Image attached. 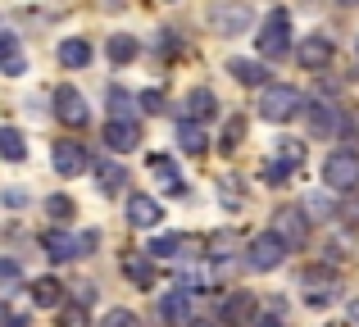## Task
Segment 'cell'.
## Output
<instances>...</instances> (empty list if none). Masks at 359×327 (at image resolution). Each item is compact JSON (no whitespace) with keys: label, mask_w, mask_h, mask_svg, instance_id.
Masks as SVG:
<instances>
[{"label":"cell","mask_w":359,"mask_h":327,"mask_svg":"<svg viewBox=\"0 0 359 327\" xmlns=\"http://www.w3.org/2000/svg\"><path fill=\"white\" fill-rule=\"evenodd\" d=\"M287 241H282V232H259V237L245 246V268L250 273H273V268H282V259H287Z\"/></svg>","instance_id":"obj_1"},{"label":"cell","mask_w":359,"mask_h":327,"mask_svg":"<svg viewBox=\"0 0 359 327\" xmlns=\"http://www.w3.org/2000/svg\"><path fill=\"white\" fill-rule=\"evenodd\" d=\"M191 327H219V323H214V319H196Z\"/></svg>","instance_id":"obj_37"},{"label":"cell","mask_w":359,"mask_h":327,"mask_svg":"<svg viewBox=\"0 0 359 327\" xmlns=\"http://www.w3.org/2000/svg\"><path fill=\"white\" fill-rule=\"evenodd\" d=\"M105 146H109V151H118V155H128V151H137V146H141V123H137V118H109V123H105Z\"/></svg>","instance_id":"obj_7"},{"label":"cell","mask_w":359,"mask_h":327,"mask_svg":"<svg viewBox=\"0 0 359 327\" xmlns=\"http://www.w3.org/2000/svg\"><path fill=\"white\" fill-rule=\"evenodd\" d=\"M159 319L173 323V327H187V319H191V291H187V286L168 291L164 300H159Z\"/></svg>","instance_id":"obj_12"},{"label":"cell","mask_w":359,"mask_h":327,"mask_svg":"<svg viewBox=\"0 0 359 327\" xmlns=\"http://www.w3.org/2000/svg\"><path fill=\"white\" fill-rule=\"evenodd\" d=\"M187 114H191V118H201V123H205V118H214V114H219V100H214V91H191V96H187Z\"/></svg>","instance_id":"obj_23"},{"label":"cell","mask_w":359,"mask_h":327,"mask_svg":"<svg viewBox=\"0 0 359 327\" xmlns=\"http://www.w3.org/2000/svg\"><path fill=\"white\" fill-rule=\"evenodd\" d=\"M337 295H341V286L332 282L327 273H305V300L314 305V309H323V305H332Z\"/></svg>","instance_id":"obj_13"},{"label":"cell","mask_w":359,"mask_h":327,"mask_svg":"<svg viewBox=\"0 0 359 327\" xmlns=\"http://www.w3.org/2000/svg\"><path fill=\"white\" fill-rule=\"evenodd\" d=\"M210 27L219 36H241L245 27H250V9H245L241 0H223V5L210 9Z\"/></svg>","instance_id":"obj_5"},{"label":"cell","mask_w":359,"mask_h":327,"mask_svg":"<svg viewBox=\"0 0 359 327\" xmlns=\"http://www.w3.org/2000/svg\"><path fill=\"white\" fill-rule=\"evenodd\" d=\"M255 323V295L237 291L228 305H223V327H250Z\"/></svg>","instance_id":"obj_14"},{"label":"cell","mask_w":359,"mask_h":327,"mask_svg":"<svg viewBox=\"0 0 359 327\" xmlns=\"http://www.w3.org/2000/svg\"><path fill=\"white\" fill-rule=\"evenodd\" d=\"M60 327H91L87 323V309H82V305H78V309H64L60 314Z\"/></svg>","instance_id":"obj_34"},{"label":"cell","mask_w":359,"mask_h":327,"mask_svg":"<svg viewBox=\"0 0 359 327\" xmlns=\"http://www.w3.org/2000/svg\"><path fill=\"white\" fill-rule=\"evenodd\" d=\"M278 146H282L278 160H282V164H291V168H300V160H305V146H300V141H278Z\"/></svg>","instance_id":"obj_30"},{"label":"cell","mask_w":359,"mask_h":327,"mask_svg":"<svg viewBox=\"0 0 359 327\" xmlns=\"http://www.w3.org/2000/svg\"><path fill=\"white\" fill-rule=\"evenodd\" d=\"M60 64L64 69H87L91 64V46L82 41V36H69V41L60 46Z\"/></svg>","instance_id":"obj_21"},{"label":"cell","mask_w":359,"mask_h":327,"mask_svg":"<svg viewBox=\"0 0 359 327\" xmlns=\"http://www.w3.org/2000/svg\"><path fill=\"white\" fill-rule=\"evenodd\" d=\"M60 300H64V286L55 282V277H36L32 282V305L36 309H55Z\"/></svg>","instance_id":"obj_22"},{"label":"cell","mask_w":359,"mask_h":327,"mask_svg":"<svg viewBox=\"0 0 359 327\" xmlns=\"http://www.w3.org/2000/svg\"><path fill=\"white\" fill-rule=\"evenodd\" d=\"M278 232H282V241H287V246H305V237H309V218H305V209H296V204L278 209Z\"/></svg>","instance_id":"obj_11"},{"label":"cell","mask_w":359,"mask_h":327,"mask_svg":"<svg viewBox=\"0 0 359 327\" xmlns=\"http://www.w3.org/2000/svg\"><path fill=\"white\" fill-rule=\"evenodd\" d=\"M137 105L146 109V114H159V109H164V91H159V87H155V91H141Z\"/></svg>","instance_id":"obj_32"},{"label":"cell","mask_w":359,"mask_h":327,"mask_svg":"<svg viewBox=\"0 0 359 327\" xmlns=\"http://www.w3.org/2000/svg\"><path fill=\"white\" fill-rule=\"evenodd\" d=\"M0 160H9V164H23L27 160V141H23L18 127H0Z\"/></svg>","instance_id":"obj_20"},{"label":"cell","mask_w":359,"mask_h":327,"mask_svg":"<svg viewBox=\"0 0 359 327\" xmlns=\"http://www.w3.org/2000/svg\"><path fill=\"white\" fill-rule=\"evenodd\" d=\"M55 168H60L64 177H78L82 168H87V151H82L78 141H55Z\"/></svg>","instance_id":"obj_15"},{"label":"cell","mask_w":359,"mask_h":327,"mask_svg":"<svg viewBox=\"0 0 359 327\" xmlns=\"http://www.w3.org/2000/svg\"><path fill=\"white\" fill-rule=\"evenodd\" d=\"M332 55H337L332 36H305V41L296 46V64H300V69H309V73L327 69V64H332Z\"/></svg>","instance_id":"obj_6"},{"label":"cell","mask_w":359,"mask_h":327,"mask_svg":"<svg viewBox=\"0 0 359 327\" xmlns=\"http://www.w3.org/2000/svg\"><path fill=\"white\" fill-rule=\"evenodd\" d=\"M46 214H50V218H73V200L69 195H50V200H46Z\"/></svg>","instance_id":"obj_31"},{"label":"cell","mask_w":359,"mask_h":327,"mask_svg":"<svg viewBox=\"0 0 359 327\" xmlns=\"http://www.w3.org/2000/svg\"><path fill=\"white\" fill-rule=\"evenodd\" d=\"M123 268H128V277L141 286V291H150V286H155V268L146 264V255H123Z\"/></svg>","instance_id":"obj_24"},{"label":"cell","mask_w":359,"mask_h":327,"mask_svg":"<svg viewBox=\"0 0 359 327\" xmlns=\"http://www.w3.org/2000/svg\"><path fill=\"white\" fill-rule=\"evenodd\" d=\"M0 69H5L9 78H18V73L27 69L23 46H18V36H14V32H0Z\"/></svg>","instance_id":"obj_16"},{"label":"cell","mask_w":359,"mask_h":327,"mask_svg":"<svg viewBox=\"0 0 359 327\" xmlns=\"http://www.w3.org/2000/svg\"><path fill=\"white\" fill-rule=\"evenodd\" d=\"M300 109H305V96L296 87H264L259 91V118H269V123H287Z\"/></svg>","instance_id":"obj_3"},{"label":"cell","mask_w":359,"mask_h":327,"mask_svg":"<svg viewBox=\"0 0 359 327\" xmlns=\"http://www.w3.org/2000/svg\"><path fill=\"white\" fill-rule=\"evenodd\" d=\"M323 182L332 191H355L359 186V155L355 151H332L323 164Z\"/></svg>","instance_id":"obj_4"},{"label":"cell","mask_w":359,"mask_h":327,"mask_svg":"<svg viewBox=\"0 0 359 327\" xmlns=\"http://www.w3.org/2000/svg\"><path fill=\"white\" fill-rule=\"evenodd\" d=\"M41 250L55 259V264H69V259L87 255V250H82V237H73V232H60V228L41 232Z\"/></svg>","instance_id":"obj_8"},{"label":"cell","mask_w":359,"mask_h":327,"mask_svg":"<svg viewBox=\"0 0 359 327\" xmlns=\"http://www.w3.org/2000/svg\"><path fill=\"white\" fill-rule=\"evenodd\" d=\"M177 250H187V241L182 237H155V241H150V255H177Z\"/></svg>","instance_id":"obj_28"},{"label":"cell","mask_w":359,"mask_h":327,"mask_svg":"<svg viewBox=\"0 0 359 327\" xmlns=\"http://www.w3.org/2000/svg\"><path fill=\"white\" fill-rule=\"evenodd\" d=\"M150 177H155V182L164 186L168 195H182V177H177V164H173V160L155 155V160H150Z\"/></svg>","instance_id":"obj_18"},{"label":"cell","mask_w":359,"mask_h":327,"mask_svg":"<svg viewBox=\"0 0 359 327\" xmlns=\"http://www.w3.org/2000/svg\"><path fill=\"white\" fill-rule=\"evenodd\" d=\"M55 118H60V123H69V127H82V123H87V100H82L78 87H60V91H55Z\"/></svg>","instance_id":"obj_9"},{"label":"cell","mask_w":359,"mask_h":327,"mask_svg":"<svg viewBox=\"0 0 359 327\" xmlns=\"http://www.w3.org/2000/svg\"><path fill=\"white\" fill-rule=\"evenodd\" d=\"M351 323H355V327H359V300H355V305H351Z\"/></svg>","instance_id":"obj_38"},{"label":"cell","mask_w":359,"mask_h":327,"mask_svg":"<svg viewBox=\"0 0 359 327\" xmlns=\"http://www.w3.org/2000/svg\"><path fill=\"white\" fill-rule=\"evenodd\" d=\"M96 177H100V191H105V195H114V191L128 186V168H118V164H100Z\"/></svg>","instance_id":"obj_26"},{"label":"cell","mask_w":359,"mask_h":327,"mask_svg":"<svg viewBox=\"0 0 359 327\" xmlns=\"http://www.w3.org/2000/svg\"><path fill=\"white\" fill-rule=\"evenodd\" d=\"M128 223L141 228V232L159 228V223H164V204H159L155 195H132V200H128Z\"/></svg>","instance_id":"obj_10"},{"label":"cell","mask_w":359,"mask_h":327,"mask_svg":"<svg viewBox=\"0 0 359 327\" xmlns=\"http://www.w3.org/2000/svg\"><path fill=\"white\" fill-rule=\"evenodd\" d=\"M9 282H18V264L14 259H0V286H9Z\"/></svg>","instance_id":"obj_35"},{"label":"cell","mask_w":359,"mask_h":327,"mask_svg":"<svg viewBox=\"0 0 359 327\" xmlns=\"http://www.w3.org/2000/svg\"><path fill=\"white\" fill-rule=\"evenodd\" d=\"M259 55L264 60H287L291 55V14L287 9H273L269 18H264V27H259Z\"/></svg>","instance_id":"obj_2"},{"label":"cell","mask_w":359,"mask_h":327,"mask_svg":"<svg viewBox=\"0 0 359 327\" xmlns=\"http://www.w3.org/2000/svg\"><path fill=\"white\" fill-rule=\"evenodd\" d=\"M132 114V96L123 87H109V118H128Z\"/></svg>","instance_id":"obj_27"},{"label":"cell","mask_w":359,"mask_h":327,"mask_svg":"<svg viewBox=\"0 0 359 327\" xmlns=\"http://www.w3.org/2000/svg\"><path fill=\"white\" fill-rule=\"evenodd\" d=\"M250 327H282V323H278V319H255Z\"/></svg>","instance_id":"obj_36"},{"label":"cell","mask_w":359,"mask_h":327,"mask_svg":"<svg viewBox=\"0 0 359 327\" xmlns=\"http://www.w3.org/2000/svg\"><path fill=\"white\" fill-rule=\"evenodd\" d=\"M177 146H182L187 155H205V146H210V137H205L201 118H182V123H177Z\"/></svg>","instance_id":"obj_17"},{"label":"cell","mask_w":359,"mask_h":327,"mask_svg":"<svg viewBox=\"0 0 359 327\" xmlns=\"http://www.w3.org/2000/svg\"><path fill=\"white\" fill-rule=\"evenodd\" d=\"M337 5H359V0H337Z\"/></svg>","instance_id":"obj_39"},{"label":"cell","mask_w":359,"mask_h":327,"mask_svg":"<svg viewBox=\"0 0 359 327\" xmlns=\"http://www.w3.org/2000/svg\"><path fill=\"white\" fill-rule=\"evenodd\" d=\"M137 50H141L137 36H128V32L109 36V60H114V64H132V60H137Z\"/></svg>","instance_id":"obj_25"},{"label":"cell","mask_w":359,"mask_h":327,"mask_svg":"<svg viewBox=\"0 0 359 327\" xmlns=\"http://www.w3.org/2000/svg\"><path fill=\"white\" fill-rule=\"evenodd\" d=\"M100 327H141V319L132 309H109L105 319H100Z\"/></svg>","instance_id":"obj_29"},{"label":"cell","mask_w":359,"mask_h":327,"mask_svg":"<svg viewBox=\"0 0 359 327\" xmlns=\"http://www.w3.org/2000/svg\"><path fill=\"white\" fill-rule=\"evenodd\" d=\"M355 50H359V46H355Z\"/></svg>","instance_id":"obj_40"},{"label":"cell","mask_w":359,"mask_h":327,"mask_svg":"<svg viewBox=\"0 0 359 327\" xmlns=\"http://www.w3.org/2000/svg\"><path fill=\"white\" fill-rule=\"evenodd\" d=\"M228 69L237 73V82H241V87H269V69H264L259 60H232Z\"/></svg>","instance_id":"obj_19"},{"label":"cell","mask_w":359,"mask_h":327,"mask_svg":"<svg viewBox=\"0 0 359 327\" xmlns=\"http://www.w3.org/2000/svg\"><path fill=\"white\" fill-rule=\"evenodd\" d=\"M241 132H245V118L237 114V118H232V123H228V132H223V151H237V141H241Z\"/></svg>","instance_id":"obj_33"}]
</instances>
